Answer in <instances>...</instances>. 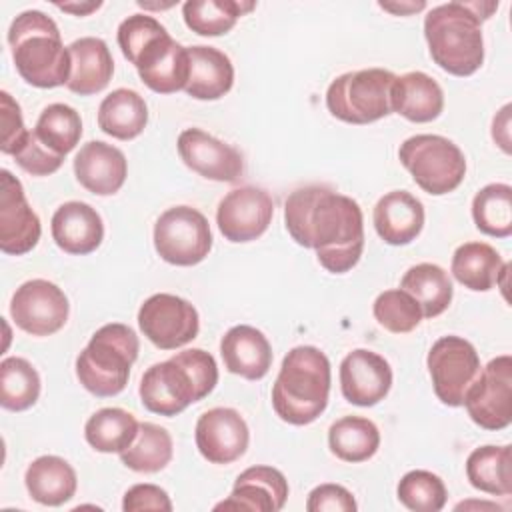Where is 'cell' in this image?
Segmentation results:
<instances>
[{
    "label": "cell",
    "instance_id": "6da1fadb",
    "mask_svg": "<svg viewBox=\"0 0 512 512\" xmlns=\"http://www.w3.org/2000/svg\"><path fill=\"white\" fill-rule=\"evenodd\" d=\"M284 224L298 246L316 250L332 274L352 270L364 250V216L356 200L320 184L288 194Z\"/></svg>",
    "mask_w": 512,
    "mask_h": 512
},
{
    "label": "cell",
    "instance_id": "7a4b0ae2",
    "mask_svg": "<svg viewBox=\"0 0 512 512\" xmlns=\"http://www.w3.org/2000/svg\"><path fill=\"white\" fill-rule=\"evenodd\" d=\"M498 2H448L424 16V38L434 64L452 76H470L484 62L482 22Z\"/></svg>",
    "mask_w": 512,
    "mask_h": 512
},
{
    "label": "cell",
    "instance_id": "3957f363",
    "mask_svg": "<svg viewBox=\"0 0 512 512\" xmlns=\"http://www.w3.org/2000/svg\"><path fill=\"white\" fill-rule=\"evenodd\" d=\"M218 384V366L210 352L190 348L152 364L140 380L142 406L160 416H176L206 398Z\"/></svg>",
    "mask_w": 512,
    "mask_h": 512
},
{
    "label": "cell",
    "instance_id": "277c9868",
    "mask_svg": "<svg viewBox=\"0 0 512 512\" xmlns=\"http://www.w3.org/2000/svg\"><path fill=\"white\" fill-rule=\"evenodd\" d=\"M330 360L316 346L292 348L272 386V408L292 426L312 424L328 406Z\"/></svg>",
    "mask_w": 512,
    "mask_h": 512
},
{
    "label": "cell",
    "instance_id": "5b68a950",
    "mask_svg": "<svg viewBox=\"0 0 512 512\" xmlns=\"http://www.w3.org/2000/svg\"><path fill=\"white\" fill-rule=\"evenodd\" d=\"M8 44L14 66L22 80L36 88H56L68 84L70 52L62 42L56 22L40 12L18 14L8 28Z\"/></svg>",
    "mask_w": 512,
    "mask_h": 512
},
{
    "label": "cell",
    "instance_id": "8992f818",
    "mask_svg": "<svg viewBox=\"0 0 512 512\" xmlns=\"http://www.w3.org/2000/svg\"><path fill=\"white\" fill-rule=\"evenodd\" d=\"M140 342L136 332L120 322L98 328L76 358V378L98 398L120 394L138 358Z\"/></svg>",
    "mask_w": 512,
    "mask_h": 512
},
{
    "label": "cell",
    "instance_id": "52a82bcc",
    "mask_svg": "<svg viewBox=\"0 0 512 512\" xmlns=\"http://www.w3.org/2000/svg\"><path fill=\"white\" fill-rule=\"evenodd\" d=\"M396 74L384 68L344 72L326 90L328 112L346 124H370L392 114Z\"/></svg>",
    "mask_w": 512,
    "mask_h": 512
},
{
    "label": "cell",
    "instance_id": "ba28073f",
    "mask_svg": "<svg viewBox=\"0 0 512 512\" xmlns=\"http://www.w3.org/2000/svg\"><path fill=\"white\" fill-rule=\"evenodd\" d=\"M402 166L428 194L442 196L456 190L466 176V158L448 138L438 134H416L398 148Z\"/></svg>",
    "mask_w": 512,
    "mask_h": 512
},
{
    "label": "cell",
    "instance_id": "9c48e42d",
    "mask_svg": "<svg viewBox=\"0 0 512 512\" xmlns=\"http://www.w3.org/2000/svg\"><path fill=\"white\" fill-rule=\"evenodd\" d=\"M124 58L136 66L140 80L156 94H174L188 82V48L178 44L164 26L142 34Z\"/></svg>",
    "mask_w": 512,
    "mask_h": 512
},
{
    "label": "cell",
    "instance_id": "30bf717a",
    "mask_svg": "<svg viewBox=\"0 0 512 512\" xmlns=\"http://www.w3.org/2000/svg\"><path fill=\"white\" fill-rule=\"evenodd\" d=\"M154 248L172 266L200 264L212 250L206 216L192 206H172L154 224Z\"/></svg>",
    "mask_w": 512,
    "mask_h": 512
},
{
    "label": "cell",
    "instance_id": "8fae6325",
    "mask_svg": "<svg viewBox=\"0 0 512 512\" xmlns=\"http://www.w3.org/2000/svg\"><path fill=\"white\" fill-rule=\"evenodd\" d=\"M432 388L446 406H462L464 396L480 372V356L472 342L462 336L438 338L426 358Z\"/></svg>",
    "mask_w": 512,
    "mask_h": 512
},
{
    "label": "cell",
    "instance_id": "7c38bea8",
    "mask_svg": "<svg viewBox=\"0 0 512 512\" xmlns=\"http://www.w3.org/2000/svg\"><path fill=\"white\" fill-rule=\"evenodd\" d=\"M462 406L484 430H502L512 422V358H492L470 384Z\"/></svg>",
    "mask_w": 512,
    "mask_h": 512
},
{
    "label": "cell",
    "instance_id": "4fadbf2b",
    "mask_svg": "<svg viewBox=\"0 0 512 512\" xmlns=\"http://www.w3.org/2000/svg\"><path fill=\"white\" fill-rule=\"evenodd\" d=\"M142 334L160 350H176L198 336V310L184 298L168 292L152 294L138 310Z\"/></svg>",
    "mask_w": 512,
    "mask_h": 512
},
{
    "label": "cell",
    "instance_id": "5bb4252c",
    "mask_svg": "<svg viewBox=\"0 0 512 512\" xmlns=\"http://www.w3.org/2000/svg\"><path fill=\"white\" fill-rule=\"evenodd\" d=\"M70 314V304L62 288L44 278L20 284L10 300L14 324L32 336H50L58 332Z\"/></svg>",
    "mask_w": 512,
    "mask_h": 512
},
{
    "label": "cell",
    "instance_id": "9a60e30c",
    "mask_svg": "<svg viewBox=\"0 0 512 512\" xmlns=\"http://www.w3.org/2000/svg\"><path fill=\"white\" fill-rule=\"evenodd\" d=\"M274 216L272 196L256 186L230 190L216 208V224L228 242H252L260 238Z\"/></svg>",
    "mask_w": 512,
    "mask_h": 512
},
{
    "label": "cell",
    "instance_id": "2e32d148",
    "mask_svg": "<svg viewBox=\"0 0 512 512\" xmlns=\"http://www.w3.org/2000/svg\"><path fill=\"white\" fill-rule=\"evenodd\" d=\"M42 234L40 218L30 208L22 182L12 172H0V250L10 256L30 252Z\"/></svg>",
    "mask_w": 512,
    "mask_h": 512
},
{
    "label": "cell",
    "instance_id": "e0dca14e",
    "mask_svg": "<svg viewBox=\"0 0 512 512\" xmlns=\"http://www.w3.org/2000/svg\"><path fill=\"white\" fill-rule=\"evenodd\" d=\"M198 452L212 464H232L244 456L250 430L238 410L218 406L206 410L194 430Z\"/></svg>",
    "mask_w": 512,
    "mask_h": 512
},
{
    "label": "cell",
    "instance_id": "ac0fdd59",
    "mask_svg": "<svg viewBox=\"0 0 512 512\" xmlns=\"http://www.w3.org/2000/svg\"><path fill=\"white\" fill-rule=\"evenodd\" d=\"M182 162L206 180L236 182L244 174L242 154L200 128H186L176 142Z\"/></svg>",
    "mask_w": 512,
    "mask_h": 512
},
{
    "label": "cell",
    "instance_id": "d6986e66",
    "mask_svg": "<svg viewBox=\"0 0 512 512\" xmlns=\"http://www.w3.org/2000/svg\"><path fill=\"white\" fill-rule=\"evenodd\" d=\"M392 386V368L378 352L356 348L340 362L342 396L356 406H374L384 400Z\"/></svg>",
    "mask_w": 512,
    "mask_h": 512
},
{
    "label": "cell",
    "instance_id": "ffe728a7",
    "mask_svg": "<svg viewBox=\"0 0 512 512\" xmlns=\"http://www.w3.org/2000/svg\"><path fill=\"white\" fill-rule=\"evenodd\" d=\"M288 498V480L272 466H250L238 474L230 496L216 510L278 512Z\"/></svg>",
    "mask_w": 512,
    "mask_h": 512
},
{
    "label": "cell",
    "instance_id": "44dd1931",
    "mask_svg": "<svg viewBox=\"0 0 512 512\" xmlns=\"http://www.w3.org/2000/svg\"><path fill=\"white\" fill-rule=\"evenodd\" d=\"M74 174L88 192L112 196L126 182L128 162L120 148L102 140H90L74 156Z\"/></svg>",
    "mask_w": 512,
    "mask_h": 512
},
{
    "label": "cell",
    "instance_id": "7402d4cb",
    "mask_svg": "<svg viewBox=\"0 0 512 512\" xmlns=\"http://www.w3.org/2000/svg\"><path fill=\"white\" fill-rule=\"evenodd\" d=\"M50 230L56 246L76 256L94 252L104 238V224L96 208L78 200L64 202L56 208Z\"/></svg>",
    "mask_w": 512,
    "mask_h": 512
},
{
    "label": "cell",
    "instance_id": "603a6c76",
    "mask_svg": "<svg viewBox=\"0 0 512 512\" xmlns=\"http://www.w3.org/2000/svg\"><path fill=\"white\" fill-rule=\"evenodd\" d=\"M220 356L230 374L246 380H260L272 366V346L254 326H232L220 340Z\"/></svg>",
    "mask_w": 512,
    "mask_h": 512
},
{
    "label": "cell",
    "instance_id": "cb8c5ba5",
    "mask_svg": "<svg viewBox=\"0 0 512 512\" xmlns=\"http://www.w3.org/2000/svg\"><path fill=\"white\" fill-rule=\"evenodd\" d=\"M376 234L390 246H404L416 240L424 226L422 202L406 190L384 194L374 206Z\"/></svg>",
    "mask_w": 512,
    "mask_h": 512
},
{
    "label": "cell",
    "instance_id": "d4e9b609",
    "mask_svg": "<svg viewBox=\"0 0 512 512\" xmlns=\"http://www.w3.org/2000/svg\"><path fill=\"white\" fill-rule=\"evenodd\" d=\"M70 52V78L68 90L80 96L102 92L114 74V60L108 44L96 36H84L68 46Z\"/></svg>",
    "mask_w": 512,
    "mask_h": 512
},
{
    "label": "cell",
    "instance_id": "484cf974",
    "mask_svg": "<svg viewBox=\"0 0 512 512\" xmlns=\"http://www.w3.org/2000/svg\"><path fill=\"white\" fill-rule=\"evenodd\" d=\"M234 84V66L230 58L214 46L188 48V82L186 94L196 100H218Z\"/></svg>",
    "mask_w": 512,
    "mask_h": 512
},
{
    "label": "cell",
    "instance_id": "4316f807",
    "mask_svg": "<svg viewBox=\"0 0 512 512\" xmlns=\"http://www.w3.org/2000/svg\"><path fill=\"white\" fill-rule=\"evenodd\" d=\"M444 110V92L426 72L414 70L396 76L392 86V112L410 122L424 124L436 120Z\"/></svg>",
    "mask_w": 512,
    "mask_h": 512
},
{
    "label": "cell",
    "instance_id": "83f0119b",
    "mask_svg": "<svg viewBox=\"0 0 512 512\" xmlns=\"http://www.w3.org/2000/svg\"><path fill=\"white\" fill-rule=\"evenodd\" d=\"M24 484L32 500L44 506H62L78 488L74 468L60 456H38L24 474Z\"/></svg>",
    "mask_w": 512,
    "mask_h": 512
},
{
    "label": "cell",
    "instance_id": "f1b7e54d",
    "mask_svg": "<svg viewBox=\"0 0 512 512\" xmlns=\"http://www.w3.org/2000/svg\"><path fill=\"white\" fill-rule=\"evenodd\" d=\"M508 262L486 242H464L452 254L450 272L468 290L488 292L500 284Z\"/></svg>",
    "mask_w": 512,
    "mask_h": 512
},
{
    "label": "cell",
    "instance_id": "f546056e",
    "mask_svg": "<svg viewBox=\"0 0 512 512\" xmlns=\"http://www.w3.org/2000/svg\"><path fill=\"white\" fill-rule=\"evenodd\" d=\"M148 124V106L144 98L130 88H116L98 106V126L116 140H132Z\"/></svg>",
    "mask_w": 512,
    "mask_h": 512
},
{
    "label": "cell",
    "instance_id": "4dcf8cb0",
    "mask_svg": "<svg viewBox=\"0 0 512 512\" xmlns=\"http://www.w3.org/2000/svg\"><path fill=\"white\" fill-rule=\"evenodd\" d=\"M400 288L420 304L424 318L440 316L450 306L454 294L448 272L432 262H420L408 268L400 280Z\"/></svg>",
    "mask_w": 512,
    "mask_h": 512
},
{
    "label": "cell",
    "instance_id": "1f68e13d",
    "mask_svg": "<svg viewBox=\"0 0 512 512\" xmlns=\"http://www.w3.org/2000/svg\"><path fill=\"white\" fill-rule=\"evenodd\" d=\"M468 482L486 494L508 496L512 494V450L504 446L474 448L466 460Z\"/></svg>",
    "mask_w": 512,
    "mask_h": 512
},
{
    "label": "cell",
    "instance_id": "d6a6232c",
    "mask_svg": "<svg viewBox=\"0 0 512 512\" xmlns=\"http://www.w3.org/2000/svg\"><path fill=\"white\" fill-rule=\"evenodd\" d=\"M330 452L350 464L366 462L378 452L380 430L364 416H344L328 430Z\"/></svg>",
    "mask_w": 512,
    "mask_h": 512
},
{
    "label": "cell",
    "instance_id": "836d02e7",
    "mask_svg": "<svg viewBox=\"0 0 512 512\" xmlns=\"http://www.w3.org/2000/svg\"><path fill=\"white\" fill-rule=\"evenodd\" d=\"M138 428L140 422L134 418V414L110 406L100 408L88 418L84 426V438L96 452L120 454L134 442Z\"/></svg>",
    "mask_w": 512,
    "mask_h": 512
},
{
    "label": "cell",
    "instance_id": "e575fe53",
    "mask_svg": "<svg viewBox=\"0 0 512 512\" xmlns=\"http://www.w3.org/2000/svg\"><path fill=\"white\" fill-rule=\"evenodd\" d=\"M256 2L246 0H188L182 6L186 26L200 36H222L230 32L238 18L252 12Z\"/></svg>",
    "mask_w": 512,
    "mask_h": 512
},
{
    "label": "cell",
    "instance_id": "d590c367",
    "mask_svg": "<svg viewBox=\"0 0 512 512\" xmlns=\"http://www.w3.org/2000/svg\"><path fill=\"white\" fill-rule=\"evenodd\" d=\"M172 454L174 444L170 432L158 424L140 422L138 436L124 452H120V460L134 472L154 474L170 464Z\"/></svg>",
    "mask_w": 512,
    "mask_h": 512
},
{
    "label": "cell",
    "instance_id": "8d00e7d4",
    "mask_svg": "<svg viewBox=\"0 0 512 512\" xmlns=\"http://www.w3.org/2000/svg\"><path fill=\"white\" fill-rule=\"evenodd\" d=\"M472 218L482 234L508 238L512 234V188L502 182L480 188L472 200Z\"/></svg>",
    "mask_w": 512,
    "mask_h": 512
},
{
    "label": "cell",
    "instance_id": "74e56055",
    "mask_svg": "<svg viewBox=\"0 0 512 512\" xmlns=\"http://www.w3.org/2000/svg\"><path fill=\"white\" fill-rule=\"evenodd\" d=\"M40 396L38 370L20 356H8L0 362V404L6 410L22 412L36 404Z\"/></svg>",
    "mask_w": 512,
    "mask_h": 512
},
{
    "label": "cell",
    "instance_id": "f35d334b",
    "mask_svg": "<svg viewBox=\"0 0 512 512\" xmlns=\"http://www.w3.org/2000/svg\"><path fill=\"white\" fill-rule=\"evenodd\" d=\"M34 134L46 148H50L58 156H66L80 142V136H82L80 114L72 106L62 102L48 104L36 120Z\"/></svg>",
    "mask_w": 512,
    "mask_h": 512
},
{
    "label": "cell",
    "instance_id": "ab89813d",
    "mask_svg": "<svg viewBox=\"0 0 512 512\" xmlns=\"http://www.w3.org/2000/svg\"><path fill=\"white\" fill-rule=\"evenodd\" d=\"M372 314L376 322L392 334L412 332L424 318L420 304L402 288L380 292L372 304Z\"/></svg>",
    "mask_w": 512,
    "mask_h": 512
},
{
    "label": "cell",
    "instance_id": "60d3db41",
    "mask_svg": "<svg viewBox=\"0 0 512 512\" xmlns=\"http://www.w3.org/2000/svg\"><path fill=\"white\" fill-rule=\"evenodd\" d=\"M398 500L414 512H438L446 506V486L440 476L430 470H410L396 488Z\"/></svg>",
    "mask_w": 512,
    "mask_h": 512
},
{
    "label": "cell",
    "instance_id": "b9f144b4",
    "mask_svg": "<svg viewBox=\"0 0 512 512\" xmlns=\"http://www.w3.org/2000/svg\"><path fill=\"white\" fill-rule=\"evenodd\" d=\"M14 160L24 172H28L32 176H48V174H54L62 166L64 156H58L56 152L46 148L32 130V132H28L24 144L16 150Z\"/></svg>",
    "mask_w": 512,
    "mask_h": 512
},
{
    "label": "cell",
    "instance_id": "7bdbcfd3",
    "mask_svg": "<svg viewBox=\"0 0 512 512\" xmlns=\"http://www.w3.org/2000/svg\"><path fill=\"white\" fill-rule=\"evenodd\" d=\"M0 122H2L0 150L4 154L14 156L16 150L24 144L30 130H26L24 126V118L18 102L6 90L0 92Z\"/></svg>",
    "mask_w": 512,
    "mask_h": 512
},
{
    "label": "cell",
    "instance_id": "ee69618b",
    "mask_svg": "<svg viewBox=\"0 0 512 512\" xmlns=\"http://www.w3.org/2000/svg\"><path fill=\"white\" fill-rule=\"evenodd\" d=\"M358 508L350 490L340 484H320L316 486L306 500L308 512H354Z\"/></svg>",
    "mask_w": 512,
    "mask_h": 512
},
{
    "label": "cell",
    "instance_id": "f6af8a7d",
    "mask_svg": "<svg viewBox=\"0 0 512 512\" xmlns=\"http://www.w3.org/2000/svg\"><path fill=\"white\" fill-rule=\"evenodd\" d=\"M122 510L124 512H142V510L170 512L172 502L168 492L156 484H134L124 494Z\"/></svg>",
    "mask_w": 512,
    "mask_h": 512
},
{
    "label": "cell",
    "instance_id": "bcb514c9",
    "mask_svg": "<svg viewBox=\"0 0 512 512\" xmlns=\"http://www.w3.org/2000/svg\"><path fill=\"white\" fill-rule=\"evenodd\" d=\"M510 104H506L496 116H494V122H492V138L494 142L508 154L510 152Z\"/></svg>",
    "mask_w": 512,
    "mask_h": 512
},
{
    "label": "cell",
    "instance_id": "7dc6e473",
    "mask_svg": "<svg viewBox=\"0 0 512 512\" xmlns=\"http://www.w3.org/2000/svg\"><path fill=\"white\" fill-rule=\"evenodd\" d=\"M378 6L386 12H392L396 16H406V14H414L426 8L424 2H378Z\"/></svg>",
    "mask_w": 512,
    "mask_h": 512
},
{
    "label": "cell",
    "instance_id": "c3c4849f",
    "mask_svg": "<svg viewBox=\"0 0 512 512\" xmlns=\"http://www.w3.org/2000/svg\"><path fill=\"white\" fill-rule=\"evenodd\" d=\"M102 6V2H70V4H56V8L64 10V12H70L74 16H88L90 12L98 10Z\"/></svg>",
    "mask_w": 512,
    "mask_h": 512
}]
</instances>
